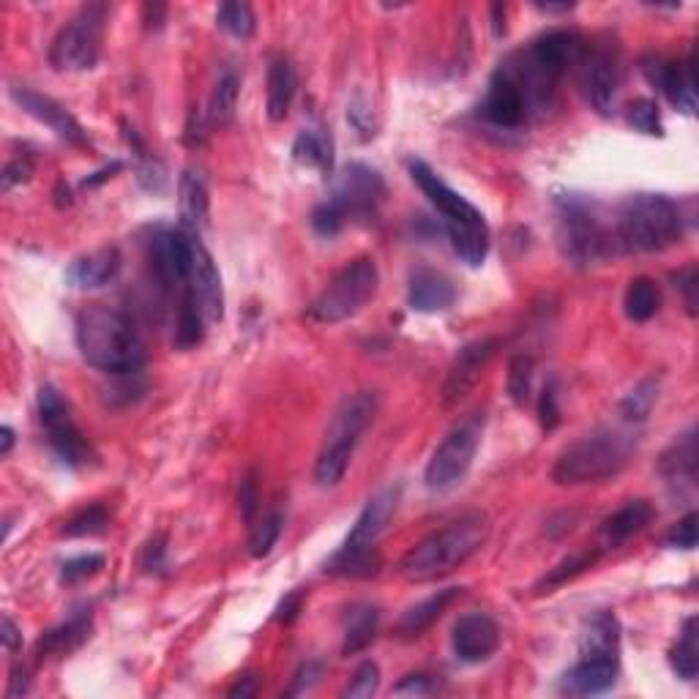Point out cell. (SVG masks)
I'll return each mask as SVG.
<instances>
[{"label":"cell","instance_id":"cell-52","mask_svg":"<svg viewBox=\"0 0 699 699\" xmlns=\"http://www.w3.org/2000/svg\"><path fill=\"white\" fill-rule=\"evenodd\" d=\"M347 121L353 124V129L359 132L364 140H370V137H375V124H372V110L364 104L361 99H355L353 104H350V110H347Z\"/></svg>","mask_w":699,"mask_h":699},{"label":"cell","instance_id":"cell-34","mask_svg":"<svg viewBox=\"0 0 699 699\" xmlns=\"http://www.w3.org/2000/svg\"><path fill=\"white\" fill-rule=\"evenodd\" d=\"M377 628H380V610L372 604L355 607L350 615H347L345 626V642H341V653L355 656L377 637Z\"/></svg>","mask_w":699,"mask_h":699},{"label":"cell","instance_id":"cell-2","mask_svg":"<svg viewBox=\"0 0 699 699\" xmlns=\"http://www.w3.org/2000/svg\"><path fill=\"white\" fill-rule=\"evenodd\" d=\"M77 347L85 364L104 375H137L148 350L135 320L110 307H90L77 317Z\"/></svg>","mask_w":699,"mask_h":699},{"label":"cell","instance_id":"cell-21","mask_svg":"<svg viewBox=\"0 0 699 699\" xmlns=\"http://www.w3.org/2000/svg\"><path fill=\"white\" fill-rule=\"evenodd\" d=\"M453 653L464 664H482L492 659L500 645V628L484 612H471V615L459 617L451 634Z\"/></svg>","mask_w":699,"mask_h":699},{"label":"cell","instance_id":"cell-61","mask_svg":"<svg viewBox=\"0 0 699 699\" xmlns=\"http://www.w3.org/2000/svg\"><path fill=\"white\" fill-rule=\"evenodd\" d=\"M0 437H3V446H0V453H3V457H9V453H12V448H14V432H12V426H3V429H0Z\"/></svg>","mask_w":699,"mask_h":699},{"label":"cell","instance_id":"cell-59","mask_svg":"<svg viewBox=\"0 0 699 699\" xmlns=\"http://www.w3.org/2000/svg\"><path fill=\"white\" fill-rule=\"evenodd\" d=\"M121 170H124V162H112L110 167L99 170V173H93V175H90V178H85V180H83V186H85V189H93V186L104 184L107 178H112V175L121 173Z\"/></svg>","mask_w":699,"mask_h":699},{"label":"cell","instance_id":"cell-20","mask_svg":"<svg viewBox=\"0 0 699 699\" xmlns=\"http://www.w3.org/2000/svg\"><path fill=\"white\" fill-rule=\"evenodd\" d=\"M498 347L500 341L492 336V339L471 341V345H464L462 350H459L451 370H448L446 386H442V404L462 402V399L473 391V386H476L478 377H482L484 366L498 353Z\"/></svg>","mask_w":699,"mask_h":699},{"label":"cell","instance_id":"cell-45","mask_svg":"<svg viewBox=\"0 0 699 699\" xmlns=\"http://www.w3.org/2000/svg\"><path fill=\"white\" fill-rule=\"evenodd\" d=\"M101 569H104V554H79V558H72L63 563L61 582L63 585H79V582L99 574Z\"/></svg>","mask_w":699,"mask_h":699},{"label":"cell","instance_id":"cell-38","mask_svg":"<svg viewBox=\"0 0 699 699\" xmlns=\"http://www.w3.org/2000/svg\"><path fill=\"white\" fill-rule=\"evenodd\" d=\"M216 25L222 30H227L229 36L236 39H252L254 28H258V20H254V12L249 3H241V0H227L216 9Z\"/></svg>","mask_w":699,"mask_h":699},{"label":"cell","instance_id":"cell-6","mask_svg":"<svg viewBox=\"0 0 699 699\" xmlns=\"http://www.w3.org/2000/svg\"><path fill=\"white\" fill-rule=\"evenodd\" d=\"M683 238V213L670 197L637 195L623 202L615 222V244L623 252L653 254Z\"/></svg>","mask_w":699,"mask_h":699},{"label":"cell","instance_id":"cell-43","mask_svg":"<svg viewBox=\"0 0 699 699\" xmlns=\"http://www.w3.org/2000/svg\"><path fill=\"white\" fill-rule=\"evenodd\" d=\"M626 118L628 124H632L637 132H642V135H653V137L664 135V129H661L659 104H656L653 99L632 101V104H628Z\"/></svg>","mask_w":699,"mask_h":699},{"label":"cell","instance_id":"cell-48","mask_svg":"<svg viewBox=\"0 0 699 699\" xmlns=\"http://www.w3.org/2000/svg\"><path fill=\"white\" fill-rule=\"evenodd\" d=\"M538 419H541V426L547 432H552L554 426L560 424V402H558V386L554 383H547L541 391V399H538Z\"/></svg>","mask_w":699,"mask_h":699},{"label":"cell","instance_id":"cell-12","mask_svg":"<svg viewBox=\"0 0 699 699\" xmlns=\"http://www.w3.org/2000/svg\"><path fill=\"white\" fill-rule=\"evenodd\" d=\"M482 419H467L442 437V442L426 462L424 484L429 492H451L464 482L467 471L473 467L478 446H482Z\"/></svg>","mask_w":699,"mask_h":699},{"label":"cell","instance_id":"cell-53","mask_svg":"<svg viewBox=\"0 0 699 699\" xmlns=\"http://www.w3.org/2000/svg\"><path fill=\"white\" fill-rule=\"evenodd\" d=\"M697 282H699V274H697V269H694V265H688V269H683L681 274L675 276V285L681 287V292H683V301H686V309H688V314H697Z\"/></svg>","mask_w":699,"mask_h":699},{"label":"cell","instance_id":"cell-27","mask_svg":"<svg viewBox=\"0 0 699 699\" xmlns=\"http://www.w3.org/2000/svg\"><path fill=\"white\" fill-rule=\"evenodd\" d=\"M653 516L656 511L648 500H632V503H626L601 525V549L623 547L634 536H639L653 522Z\"/></svg>","mask_w":699,"mask_h":699},{"label":"cell","instance_id":"cell-58","mask_svg":"<svg viewBox=\"0 0 699 699\" xmlns=\"http://www.w3.org/2000/svg\"><path fill=\"white\" fill-rule=\"evenodd\" d=\"M142 14H146V28H162L164 25V14H167V7H162V3H148L146 9H142Z\"/></svg>","mask_w":699,"mask_h":699},{"label":"cell","instance_id":"cell-13","mask_svg":"<svg viewBox=\"0 0 699 699\" xmlns=\"http://www.w3.org/2000/svg\"><path fill=\"white\" fill-rule=\"evenodd\" d=\"M579 85L594 104L596 112L607 115L615 110L617 93L623 88V58L615 41H585L582 55L576 61Z\"/></svg>","mask_w":699,"mask_h":699},{"label":"cell","instance_id":"cell-54","mask_svg":"<svg viewBox=\"0 0 699 699\" xmlns=\"http://www.w3.org/2000/svg\"><path fill=\"white\" fill-rule=\"evenodd\" d=\"M435 688V681L429 675H408L394 688V694H399V697H424V694H432Z\"/></svg>","mask_w":699,"mask_h":699},{"label":"cell","instance_id":"cell-22","mask_svg":"<svg viewBox=\"0 0 699 699\" xmlns=\"http://www.w3.org/2000/svg\"><path fill=\"white\" fill-rule=\"evenodd\" d=\"M621 675V661L579 659L560 681V691L571 697H596L615 688Z\"/></svg>","mask_w":699,"mask_h":699},{"label":"cell","instance_id":"cell-32","mask_svg":"<svg viewBox=\"0 0 699 699\" xmlns=\"http://www.w3.org/2000/svg\"><path fill=\"white\" fill-rule=\"evenodd\" d=\"M238 96H241V77H238V72L227 68V72L219 77L211 99H208V110H205L208 126H213V129H224V126L233 124L238 110Z\"/></svg>","mask_w":699,"mask_h":699},{"label":"cell","instance_id":"cell-51","mask_svg":"<svg viewBox=\"0 0 699 699\" xmlns=\"http://www.w3.org/2000/svg\"><path fill=\"white\" fill-rule=\"evenodd\" d=\"M238 500H241L244 516H247V522L252 525V522L258 520V511H260V489H258V478H254V473H249V476L241 482V495H238Z\"/></svg>","mask_w":699,"mask_h":699},{"label":"cell","instance_id":"cell-50","mask_svg":"<svg viewBox=\"0 0 699 699\" xmlns=\"http://www.w3.org/2000/svg\"><path fill=\"white\" fill-rule=\"evenodd\" d=\"M30 175H34V162L30 157H17L7 164L3 170V191L14 189L17 184H28Z\"/></svg>","mask_w":699,"mask_h":699},{"label":"cell","instance_id":"cell-60","mask_svg":"<svg viewBox=\"0 0 699 699\" xmlns=\"http://www.w3.org/2000/svg\"><path fill=\"white\" fill-rule=\"evenodd\" d=\"M20 639H23V637H20L17 623H14L9 615H3V648H7V650H17Z\"/></svg>","mask_w":699,"mask_h":699},{"label":"cell","instance_id":"cell-15","mask_svg":"<svg viewBox=\"0 0 699 699\" xmlns=\"http://www.w3.org/2000/svg\"><path fill=\"white\" fill-rule=\"evenodd\" d=\"M39 419L47 432V442H50L52 453L61 459V464L77 471L83 464H88L90 446L79 426L74 424L72 410H68L66 399L61 397L55 386L39 388Z\"/></svg>","mask_w":699,"mask_h":699},{"label":"cell","instance_id":"cell-3","mask_svg":"<svg viewBox=\"0 0 699 699\" xmlns=\"http://www.w3.org/2000/svg\"><path fill=\"white\" fill-rule=\"evenodd\" d=\"M410 178L429 197L432 205L442 216V227L453 252L467 269H482L489 254V224L484 213L467 197L453 191L435 170L421 159L410 162Z\"/></svg>","mask_w":699,"mask_h":699},{"label":"cell","instance_id":"cell-17","mask_svg":"<svg viewBox=\"0 0 699 699\" xmlns=\"http://www.w3.org/2000/svg\"><path fill=\"white\" fill-rule=\"evenodd\" d=\"M189 233L191 241V265H189V296L195 298V303L200 307L202 317L208 325L222 323L224 317V287L222 274H219L216 263H213L211 252L202 244L200 233Z\"/></svg>","mask_w":699,"mask_h":699},{"label":"cell","instance_id":"cell-8","mask_svg":"<svg viewBox=\"0 0 699 699\" xmlns=\"http://www.w3.org/2000/svg\"><path fill=\"white\" fill-rule=\"evenodd\" d=\"M377 415V394L359 391L347 397L336 408L328 429H325L323 448L314 462V484L323 489L336 487L345 478L347 467L353 462V453L359 448L361 435L370 429V424Z\"/></svg>","mask_w":699,"mask_h":699},{"label":"cell","instance_id":"cell-55","mask_svg":"<svg viewBox=\"0 0 699 699\" xmlns=\"http://www.w3.org/2000/svg\"><path fill=\"white\" fill-rule=\"evenodd\" d=\"M303 610V590H292V594H287L285 599H282V604L276 607V621L279 623H292L298 615H301Z\"/></svg>","mask_w":699,"mask_h":699},{"label":"cell","instance_id":"cell-18","mask_svg":"<svg viewBox=\"0 0 699 699\" xmlns=\"http://www.w3.org/2000/svg\"><path fill=\"white\" fill-rule=\"evenodd\" d=\"M642 74L648 83L677 110L691 115L697 110V79H694V61L677 63L670 58L650 55L642 61Z\"/></svg>","mask_w":699,"mask_h":699},{"label":"cell","instance_id":"cell-23","mask_svg":"<svg viewBox=\"0 0 699 699\" xmlns=\"http://www.w3.org/2000/svg\"><path fill=\"white\" fill-rule=\"evenodd\" d=\"M659 473L677 495L691 492L697 487V429L694 426L661 453Z\"/></svg>","mask_w":699,"mask_h":699},{"label":"cell","instance_id":"cell-49","mask_svg":"<svg viewBox=\"0 0 699 699\" xmlns=\"http://www.w3.org/2000/svg\"><path fill=\"white\" fill-rule=\"evenodd\" d=\"M140 563L148 574H162V571L167 569V538L153 536L151 541L146 544V549H142Z\"/></svg>","mask_w":699,"mask_h":699},{"label":"cell","instance_id":"cell-10","mask_svg":"<svg viewBox=\"0 0 699 699\" xmlns=\"http://www.w3.org/2000/svg\"><path fill=\"white\" fill-rule=\"evenodd\" d=\"M377 287H380V271H377L375 260H350L336 271L328 287L309 307V320L320 325L345 323V320L355 317L377 296Z\"/></svg>","mask_w":699,"mask_h":699},{"label":"cell","instance_id":"cell-14","mask_svg":"<svg viewBox=\"0 0 699 699\" xmlns=\"http://www.w3.org/2000/svg\"><path fill=\"white\" fill-rule=\"evenodd\" d=\"M148 263H151L153 279L167 296H175V303L189 296V265L191 241L184 227H167L159 224L148 238Z\"/></svg>","mask_w":699,"mask_h":699},{"label":"cell","instance_id":"cell-25","mask_svg":"<svg viewBox=\"0 0 699 699\" xmlns=\"http://www.w3.org/2000/svg\"><path fill=\"white\" fill-rule=\"evenodd\" d=\"M121 271V252L115 247H101L85 258L74 260L66 271L68 285L77 290H99L110 285Z\"/></svg>","mask_w":699,"mask_h":699},{"label":"cell","instance_id":"cell-16","mask_svg":"<svg viewBox=\"0 0 699 699\" xmlns=\"http://www.w3.org/2000/svg\"><path fill=\"white\" fill-rule=\"evenodd\" d=\"M328 200L345 213L347 222H353V219H375L377 208L386 200V180L370 164H347L339 178H336Z\"/></svg>","mask_w":699,"mask_h":699},{"label":"cell","instance_id":"cell-39","mask_svg":"<svg viewBox=\"0 0 699 699\" xmlns=\"http://www.w3.org/2000/svg\"><path fill=\"white\" fill-rule=\"evenodd\" d=\"M656 399H659V380L656 377H645L642 383L632 388L626 394V399L621 402V415L628 424H642L653 410Z\"/></svg>","mask_w":699,"mask_h":699},{"label":"cell","instance_id":"cell-5","mask_svg":"<svg viewBox=\"0 0 699 699\" xmlns=\"http://www.w3.org/2000/svg\"><path fill=\"white\" fill-rule=\"evenodd\" d=\"M637 451V440L623 429H594L571 442L552 467L558 487H585L604 484L621 476Z\"/></svg>","mask_w":699,"mask_h":699},{"label":"cell","instance_id":"cell-35","mask_svg":"<svg viewBox=\"0 0 699 699\" xmlns=\"http://www.w3.org/2000/svg\"><path fill=\"white\" fill-rule=\"evenodd\" d=\"M601 558V549H588V552H576V554H569L565 560H560L554 569H549V574L544 576L541 582L536 585V594L544 596V594H554L558 588H563V585H569L571 579H576V576H582L588 569H594L596 560Z\"/></svg>","mask_w":699,"mask_h":699},{"label":"cell","instance_id":"cell-29","mask_svg":"<svg viewBox=\"0 0 699 699\" xmlns=\"http://www.w3.org/2000/svg\"><path fill=\"white\" fill-rule=\"evenodd\" d=\"M459 596H462V588H446V590H437V594L429 596V599L419 601V604L410 607V610L399 617L397 634L402 639L421 637L426 628H432L437 621H440L442 612H446L448 607H451V601H457Z\"/></svg>","mask_w":699,"mask_h":699},{"label":"cell","instance_id":"cell-57","mask_svg":"<svg viewBox=\"0 0 699 699\" xmlns=\"http://www.w3.org/2000/svg\"><path fill=\"white\" fill-rule=\"evenodd\" d=\"M254 694H258V677L254 675H244V677H238L236 681V686L229 688L227 691V697H233V699H238V697H254Z\"/></svg>","mask_w":699,"mask_h":699},{"label":"cell","instance_id":"cell-37","mask_svg":"<svg viewBox=\"0 0 699 699\" xmlns=\"http://www.w3.org/2000/svg\"><path fill=\"white\" fill-rule=\"evenodd\" d=\"M670 664L675 670L677 677L683 681H694L699 672V648H697V617H686L677 637L675 648L670 653Z\"/></svg>","mask_w":699,"mask_h":699},{"label":"cell","instance_id":"cell-30","mask_svg":"<svg viewBox=\"0 0 699 699\" xmlns=\"http://www.w3.org/2000/svg\"><path fill=\"white\" fill-rule=\"evenodd\" d=\"M298 93V74L290 58L279 55L271 61L269 66V99H265V110H269L271 121H285L290 115L292 99Z\"/></svg>","mask_w":699,"mask_h":699},{"label":"cell","instance_id":"cell-9","mask_svg":"<svg viewBox=\"0 0 699 699\" xmlns=\"http://www.w3.org/2000/svg\"><path fill=\"white\" fill-rule=\"evenodd\" d=\"M554 219H558V247L569 263L588 269L604 263L615 252V233L607 229L599 211L582 195H563L554 200Z\"/></svg>","mask_w":699,"mask_h":699},{"label":"cell","instance_id":"cell-44","mask_svg":"<svg viewBox=\"0 0 699 699\" xmlns=\"http://www.w3.org/2000/svg\"><path fill=\"white\" fill-rule=\"evenodd\" d=\"M380 688V666L375 661H364V664L355 670V675L350 677V683L345 686L341 697H353V699H366L372 694H377Z\"/></svg>","mask_w":699,"mask_h":699},{"label":"cell","instance_id":"cell-4","mask_svg":"<svg viewBox=\"0 0 699 699\" xmlns=\"http://www.w3.org/2000/svg\"><path fill=\"white\" fill-rule=\"evenodd\" d=\"M489 536V520L482 511L464 514L459 520L448 522L446 527L426 536L415 544L402 560H399V574L408 582H437L442 576L453 574L459 565H464L478 549L484 547Z\"/></svg>","mask_w":699,"mask_h":699},{"label":"cell","instance_id":"cell-1","mask_svg":"<svg viewBox=\"0 0 699 699\" xmlns=\"http://www.w3.org/2000/svg\"><path fill=\"white\" fill-rule=\"evenodd\" d=\"M582 47H585V39L576 30H549L522 50L511 52L495 68V77L503 79L520 96L533 121L552 107L560 79L565 77L569 68H576Z\"/></svg>","mask_w":699,"mask_h":699},{"label":"cell","instance_id":"cell-33","mask_svg":"<svg viewBox=\"0 0 699 699\" xmlns=\"http://www.w3.org/2000/svg\"><path fill=\"white\" fill-rule=\"evenodd\" d=\"M292 162H296L298 167L320 170V173L330 175V170H334V146H330V137L323 135L320 129L298 132L296 142H292Z\"/></svg>","mask_w":699,"mask_h":699},{"label":"cell","instance_id":"cell-24","mask_svg":"<svg viewBox=\"0 0 699 699\" xmlns=\"http://www.w3.org/2000/svg\"><path fill=\"white\" fill-rule=\"evenodd\" d=\"M579 659L621 661V623L615 612H596L585 621L579 637Z\"/></svg>","mask_w":699,"mask_h":699},{"label":"cell","instance_id":"cell-26","mask_svg":"<svg viewBox=\"0 0 699 699\" xmlns=\"http://www.w3.org/2000/svg\"><path fill=\"white\" fill-rule=\"evenodd\" d=\"M453 301H457V290H453L451 279H446V276L437 274V271L421 269L410 276L408 303L413 312H421V314L446 312Z\"/></svg>","mask_w":699,"mask_h":699},{"label":"cell","instance_id":"cell-19","mask_svg":"<svg viewBox=\"0 0 699 699\" xmlns=\"http://www.w3.org/2000/svg\"><path fill=\"white\" fill-rule=\"evenodd\" d=\"M12 99L28 112L30 118H36L39 124H45L47 129L55 132L61 140L72 142V146H88V135H85L83 124L74 118L66 107L58 104L55 99H50V96L45 93H36V90L28 88V85H14Z\"/></svg>","mask_w":699,"mask_h":699},{"label":"cell","instance_id":"cell-63","mask_svg":"<svg viewBox=\"0 0 699 699\" xmlns=\"http://www.w3.org/2000/svg\"><path fill=\"white\" fill-rule=\"evenodd\" d=\"M538 9H541V12H549V14H565V12H571V3H563V7H552V3H538Z\"/></svg>","mask_w":699,"mask_h":699},{"label":"cell","instance_id":"cell-7","mask_svg":"<svg viewBox=\"0 0 699 699\" xmlns=\"http://www.w3.org/2000/svg\"><path fill=\"white\" fill-rule=\"evenodd\" d=\"M399 503V487H386L364 505L355 525L350 527L341 547L325 560V574L345 579H370L380 571L383 560L377 554V538L386 531Z\"/></svg>","mask_w":699,"mask_h":699},{"label":"cell","instance_id":"cell-11","mask_svg":"<svg viewBox=\"0 0 699 699\" xmlns=\"http://www.w3.org/2000/svg\"><path fill=\"white\" fill-rule=\"evenodd\" d=\"M107 28L104 3H85L61 30L50 47L55 72H90L99 63Z\"/></svg>","mask_w":699,"mask_h":699},{"label":"cell","instance_id":"cell-40","mask_svg":"<svg viewBox=\"0 0 699 699\" xmlns=\"http://www.w3.org/2000/svg\"><path fill=\"white\" fill-rule=\"evenodd\" d=\"M252 536H249V547H252L254 558H269L271 549L276 547L282 536V514L276 509H271L269 514H263L260 520H254Z\"/></svg>","mask_w":699,"mask_h":699},{"label":"cell","instance_id":"cell-28","mask_svg":"<svg viewBox=\"0 0 699 699\" xmlns=\"http://www.w3.org/2000/svg\"><path fill=\"white\" fill-rule=\"evenodd\" d=\"M178 208H180V227L191 233H202L208 227L211 216V197H208L205 180L195 170H184L178 180Z\"/></svg>","mask_w":699,"mask_h":699},{"label":"cell","instance_id":"cell-47","mask_svg":"<svg viewBox=\"0 0 699 699\" xmlns=\"http://www.w3.org/2000/svg\"><path fill=\"white\" fill-rule=\"evenodd\" d=\"M697 511H691V514L683 516L681 522L675 525V531L670 533V538H666V544H670L672 549H683V552H691L694 547H697Z\"/></svg>","mask_w":699,"mask_h":699},{"label":"cell","instance_id":"cell-31","mask_svg":"<svg viewBox=\"0 0 699 699\" xmlns=\"http://www.w3.org/2000/svg\"><path fill=\"white\" fill-rule=\"evenodd\" d=\"M90 628H93V615L90 610H79L68 617L61 626L50 628L45 637L39 639V656H66L72 650H77L85 639L90 637Z\"/></svg>","mask_w":699,"mask_h":699},{"label":"cell","instance_id":"cell-41","mask_svg":"<svg viewBox=\"0 0 699 699\" xmlns=\"http://www.w3.org/2000/svg\"><path fill=\"white\" fill-rule=\"evenodd\" d=\"M110 527V514H107L104 505H90V509L79 511L72 520L63 525V536L66 538H90L101 536V533Z\"/></svg>","mask_w":699,"mask_h":699},{"label":"cell","instance_id":"cell-62","mask_svg":"<svg viewBox=\"0 0 699 699\" xmlns=\"http://www.w3.org/2000/svg\"><path fill=\"white\" fill-rule=\"evenodd\" d=\"M492 14H495V34L498 36H503L505 34V17L500 20V14H505V7H500V3H495L492 7Z\"/></svg>","mask_w":699,"mask_h":699},{"label":"cell","instance_id":"cell-46","mask_svg":"<svg viewBox=\"0 0 699 699\" xmlns=\"http://www.w3.org/2000/svg\"><path fill=\"white\" fill-rule=\"evenodd\" d=\"M309 222H312V229L317 233L320 238H334V236H339L341 229H345L347 219H345V213L334 205V202L325 200L314 208Z\"/></svg>","mask_w":699,"mask_h":699},{"label":"cell","instance_id":"cell-36","mask_svg":"<svg viewBox=\"0 0 699 699\" xmlns=\"http://www.w3.org/2000/svg\"><path fill=\"white\" fill-rule=\"evenodd\" d=\"M661 292L656 287L653 279L648 276H637V279L628 282L626 298H623V309H626V317L632 323H648L656 312H659Z\"/></svg>","mask_w":699,"mask_h":699},{"label":"cell","instance_id":"cell-42","mask_svg":"<svg viewBox=\"0 0 699 699\" xmlns=\"http://www.w3.org/2000/svg\"><path fill=\"white\" fill-rule=\"evenodd\" d=\"M509 397L514 399V404H527L531 399V388H533V359L531 355L520 353L511 359L509 364Z\"/></svg>","mask_w":699,"mask_h":699},{"label":"cell","instance_id":"cell-56","mask_svg":"<svg viewBox=\"0 0 699 699\" xmlns=\"http://www.w3.org/2000/svg\"><path fill=\"white\" fill-rule=\"evenodd\" d=\"M317 677H320V664H312V661H309V664L301 666V672L296 675V686L290 688V694H303L314 681H317Z\"/></svg>","mask_w":699,"mask_h":699}]
</instances>
